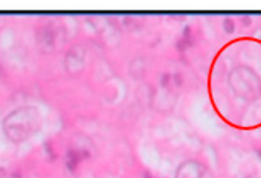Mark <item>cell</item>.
I'll return each instance as SVG.
<instances>
[{
    "instance_id": "6da1fadb",
    "label": "cell",
    "mask_w": 261,
    "mask_h": 178,
    "mask_svg": "<svg viewBox=\"0 0 261 178\" xmlns=\"http://www.w3.org/2000/svg\"><path fill=\"white\" fill-rule=\"evenodd\" d=\"M42 117L33 106H22L10 112L3 120L2 127L6 137L13 142H21L41 127Z\"/></svg>"
},
{
    "instance_id": "7a4b0ae2",
    "label": "cell",
    "mask_w": 261,
    "mask_h": 178,
    "mask_svg": "<svg viewBox=\"0 0 261 178\" xmlns=\"http://www.w3.org/2000/svg\"><path fill=\"white\" fill-rule=\"evenodd\" d=\"M61 36L62 29L60 26L53 21H47L41 24L37 34V39L42 50L51 52L58 46L61 41Z\"/></svg>"
},
{
    "instance_id": "3957f363",
    "label": "cell",
    "mask_w": 261,
    "mask_h": 178,
    "mask_svg": "<svg viewBox=\"0 0 261 178\" xmlns=\"http://www.w3.org/2000/svg\"><path fill=\"white\" fill-rule=\"evenodd\" d=\"M176 178H211L208 171L197 163H187L178 169Z\"/></svg>"
},
{
    "instance_id": "277c9868",
    "label": "cell",
    "mask_w": 261,
    "mask_h": 178,
    "mask_svg": "<svg viewBox=\"0 0 261 178\" xmlns=\"http://www.w3.org/2000/svg\"><path fill=\"white\" fill-rule=\"evenodd\" d=\"M83 64V54L79 47H72L65 56V66L71 73L77 72Z\"/></svg>"
},
{
    "instance_id": "5b68a950",
    "label": "cell",
    "mask_w": 261,
    "mask_h": 178,
    "mask_svg": "<svg viewBox=\"0 0 261 178\" xmlns=\"http://www.w3.org/2000/svg\"><path fill=\"white\" fill-rule=\"evenodd\" d=\"M84 157V154L83 152L81 151H77V150H69L67 152V155H66V166L69 170H74L76 168V166L79 165L81 159H83Z\"/></svg>"
},
{
    "instance_id": "8992f818",
    "label": "cell",
    "mask_w": 261,
    "mask_h": 178,
    "mask_svg": "<svg viewBox=\"0 0 261 178\" xmlns=\"http://www.w3.org/2000/svg\"><path fill=\"white\" fill-rule=\"evenodd\" d=\"M248 178H256V177H248Z\"/></svg>"
}]
</instances>
